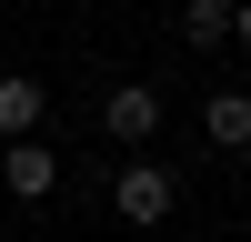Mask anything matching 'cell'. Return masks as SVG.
Listing matches in <instances>:
<instances>
[{"label": "cell", "mask_w": 251, "mask_h": 242, "mask_svg": "<svg viewBox=\"0 0 251 242\" xmlns=\"http://www.w3.org/2000/svg\"><path fill=\"white\" fill-rule=\"evenodd\" d=\"M231 51L251 60V0H231Z\"/></svg>", "instance_id": "obj_7"}, {"label": "cell", "mask_w": 251, "mask_h": 242, "mask_svg": "<svg viewBox=\"0 0 251 242\" xmlns=\"http://www.w3.org/2000/svg\"><path fill=\"white\" fill-rule=\"evenodd\" d=\"M181 40H191L201 60H211V51H231V0H191V10H181Z\"/></svg>", "instance_id": "obj_6"}, {"label": "cell", "mask_w": 251, "mask_h": 242, "mask_svg": "<svg viewBox=\"0 0 251 242\" xmlns=\"http://www.w3.org/2000/svg\"><path fill=\"white\" fill-rule=\"evenodd\" d=\"M100 131H111L121 151H141V141L161 131V91H151V81H121V91L100 101Z\"/></svg>", "instance_id": "obj_3"}, {"label": "cell", "mask_w": 251, "mask_h": 242, "mask_svg": "<svg viewBox=\"0 0 251 242\" xmlns=\"http://www.w3.org/2000/svg\"><path fill=\"white\" fill-rule=\"evenodd\" d=\"M171 202H181V172H171V161L131 151V161L111 172V212L131 222V232H151V222H171Z\"/></svg>", "instance_id": "obj_1"}, {"label": "cell", "mask_w": 251, "mask_h": 242, "mask_svg": "<svg viewBox=\"0 0 251 242\" xmlns=\"http://www.w3.org/2000/svg\"><path fill=\"white\" fill-rule=\"evenodd\" d=\"M50 121V91H40L30 71H0V141H20V131H40Z\"/></svg>", "instance_id": "obj_5"}, {"label": "cell", "mask_w": 251, "mask_h": 242, "mask_svg": "<svg viewBox=\"0 0 251 242\" xmlns=\"http://www.w3.org/2000/svg\"><path fill=\"white\" fill-rule=\"evenodd\" d=\"M201 141H211V151H251V91L241 81H221V91L201 101Z\"/></svg>", "instance_id": "obj_4"}, {"label": "cell", "mask_w": 251, "mask_h": 242, "mask_svg": "<svg viewBox=\"0 0 251 242\" xmlns=\"http://www.w3.org/2000/svg\"><path fill=\"white\" fill-rule=\"evenodd\" d=\"M0 192H10V202H50V192H60V151H50L40 131L0 141Z\"/></svg>", "instance_id": "obj_2"}]
</instances>
